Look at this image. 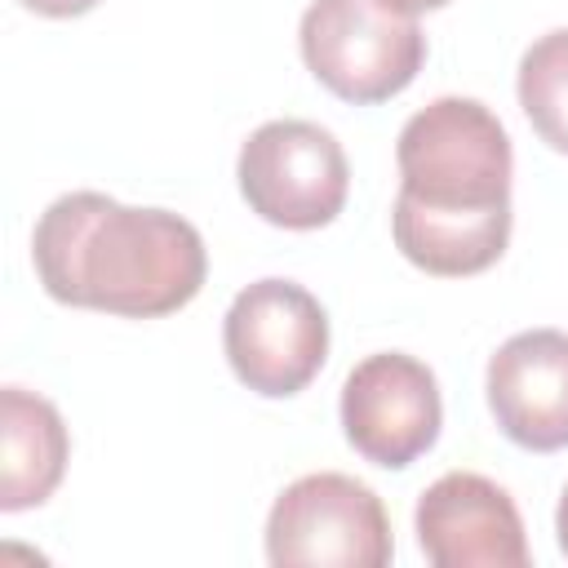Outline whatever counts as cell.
Wrapping results in <instances>:
<instances>
[{
  "mask_svg": "<svg viewBox=\"0 0 568 568\" xmlns=\"http://www.w3.org/2000/svg\"><path fill=\"white\" fill-rule=\"evenodd\" d=\"M44 293L129 320L182 311L209 275L200 231L169 209H133L102 191L58 195L31 235Z\"/></svg>",
  "mask_w": 568,
  "mask_h": 568,
  "instance_id": "1",
  "label": "cell"
},
{
  "mask_svg": "<svg viewBox=\"0 0 568 568\" xmlns=\"http://www.w3.org/2000/svg\"><path fill=\"white\" fill-rule=\"evenodd\" d=\"M399 195L390 217H462L510 226V138L475 98H435L395 142Z\"/></svg>",
  "mask_w": 568,
  "mask_h": 568,
  "instance_id": "2",
  "label": "cell"
},
{
  "mask_svg": "<svg viewBox=\"0 0 568 568\" xmlns=\"http://www.w3.org/2000/svg\"><path fill=\"white\" fill-rule=\"evenodd\" d=\"M311 75L346 102H386L426 62V36L377 0H311L297 27Z\"/></svg>",
  "mask_w": 568,
  "mask_h": 568,
  "instance_id": "3",
  "label": "cell"
},
{
  "mask_svg": "<svg viewBox=\"0 0 568 568\" xmlns=\"http://www.w3.org/2000/svg\"><path fill=\"white\" fill-rule=\"evenodd\" d=\"M390 555L382 497L342 470L293 479L266 515V559L275 568H386Z\"/></svg>",
  "mask_w": 568,
  "mask_h": 568,
  "instance_id": "4",
  "label": "cell"
},
{
  "mask_svg": "<svg viewBox=\"0 0 568 568\" xmlns=\"http://www.w3.org/2000/svg\"><path fill=\"white\" fill-rule=\"evenodd\" d=\"M235 178L248 209L288 231L328 226L351 191L342 142L311 120H266L253 129L240 146Z\"/></svg>",
  "mask_w": 568,
  "mask_h": 568,
  "instance_id": "5",
  "label": "cell"
},
{
  "mask_svg": "<svg viewBox=\"0 0 568 568\" xmlns=\"http://www.w3.org/2000/svg\"><path fill=\"white\" fill-rule=\"evenodd\" d=\"M222 346L235 377L266 395H297L328 359V315L293 280H253L222 320Z\"/></svg>",
  "mask_w": 568,
  "mask_h": 568,
  "instance_id": "6",
  "label": "cell"
},
{
  "mask_svg": "<svg viewBox=\"0 0 568 568\" xmlns=\"http://www.w3.org/2000/svg\"><path fill=\"white\" fill-rule=\"evenodd\" d=\"M444 404L435 373L404 355L377 351L359 359L342 382V430L359 457L399 470L439 439Z\"/></svg>",
  "mask_w": 568,
  "mask_h": 568,
  "instance_id": "7",
  "label": "cell"
},
{
  "mask_svg": "<svg viewBox=\"0 0 568 568\" xmlns=\"http://www.w3.org/2000/svg\"><path fill=\"white\" fill-rule=\"evenodd\" d=\"M417 541L435 568H524L528 537L501 484L448 470L417 497Z\"/></svg>",
  "mask_w": 568,
  "mask_h": 568,
  "instance_id": "8",
  "label": "cell"
},
{
  "mask_svg": "<svg viewBox=\"0 0 568 568\" xmlns=\"http://www.w3.org/2000/svg\"><path fill=\"white\" fill-rule=\"evenodd\" d=\"M488 408L501 435L528 453L568 448V333L524 328L488 359Z\"/></svg>",
  "mask_w": 568,
  "mask_h": 568,
  "instance_id": "9",
  "label": "cell"
},
{
  "mask_svg": "<svg viewBox=\"0 0 568 568\" xmlns=\"http://www.w3.org/2000/svg\"><path fill=\"white\" fill-rule=\"evenodd\" d=\"M71 457L62 413L22 386L0 390V510H27L53 497Z\"/></svg>",
  "mask_w": 568,
  "mask_h": 568,
  "instance_id": "10",
  "label": "cell"
},
{
  "mask_svg": "<svg viewBox=\"0 0 568 568\" xmlns=\"http://www.w3.org/2000/svg\"><path fill=\"white\" fill-rule=\"evenodd\" d=\"M515 89L537 138L568 155V27H555L524 49Z\"/></svg>",
  "mask_w": 568,
  "mask_h": 568,
  "instance_id": "11",
  "label": "cell"
},
{
  "mask_svg": "<svg viewBox=\"0 0 568 568\" xmlns=\"http://www.w3.org/2000/svg\"><path fill=\"white\" fill-rule=\"evenodd\" d=\"M22 4L44 18H75V13H89L98 0H22Z\"/></svg>",
  "mask_w": 568,
  "mask_h": 568,
  "instance_id": "12",
  "label": "cell"
},
{
  "mask_svg": "<svg viewBox=\"0 0 568 568\" xmlns=\"http://www.w3.org/2000/svg\"><path fill=\"white\" fill-rule=\"evenodd\" d=\"M377 4H386V9H395V13H408V18H417V13H426V9H439V4H448V0H377Z\"/></svg>",
  "mask_w": 568,
  "mask_h": 568,
  "instance_id": "13",
  "label": "cell"
},
{
  "mask_svg": "<svg viewBox=\"0 0 568 568\" xmlns=\"http://www.w3.org/2000/svg\"><path fill=\"white\" fill-rule=\"evenodd\" d=\"M555 532H559V550L568 555V488L559 497V510H555Z\"/></svg>",
  "mask_w": 568,
  "mask_h": 568,
  "instance_id": "14",
  "label": "cell"
}]
</instances>
